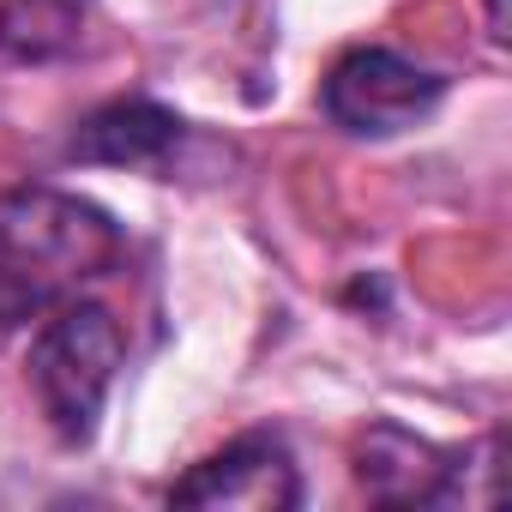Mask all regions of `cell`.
Listing matches in <instances>:
<instances>
[{
    "label": "cell",
    "mask_w": 512,
    "mask_h": 512,
    "mask_svg": "<svg viewBox=\"0 0 512 512\" xmlns=\"http://www.w3.org/2000/svg\"><path fill=\"white\" fill-rule=\"evenodd\" d=\"M187 121L151 97H121V103H103L97 115L79 121L67 157L79 163H115V169H163L169 151L181 145Z\"/></svg>",
    "instance_id": "8992f818"
},
{
    "label": "cell",
    "mask_w": 512,
    "mask_h": 512,
    "mask_svg": "<svg viewBox=\"0 0 512 512\" xmlns=\"http://www.w3.org/2000/svg\"><path fill=\"white\" fill-rule=\"evenodd\" d=\"M169 500L181 506H253V512H290L302 506V476L284 446V434H241L223 452L199 458Z\"/></svg>",
    "instance_id": "5b68a950"
},
{
    "label": "cell",
    "mask_w": 512,
    "mask_h": 512,
    "mask_svg": "<svg viewBox=\"0 0 512 512\" xmlns=\"http://www.w3.org/2000/svg\"><path fill=\"white\" fill-rule=\"evenodd\" d=\"M85 0H7L0 7V49L19 61H49L79 43Z\"/></svg>",
    "instance_id": "52a82bcc"
},
{
    "label": "cell",
    "mask_w": 512,
    "mask_h": 512,
    "mask_svg": "<svg viewBox=\"0 0 512 512\" xmlns=\"http://www.w3.org/2000/svg\"><path fill=\"white\" fill-rule=\"evenodd\" d=\"M494 434L470 452H440L398 422H374L356 446V482L380 506H488L494 500Z\"/></svg>",
    "instance_id": "3957f363"
},
{
    "label": "cell",
    "mask_w": 512,
    "mask_h": 512,
    "mask_svg": "<svg viewBox=\"0 0 512 512\" xmlns=\"http://www.w3.org/2000/svg\"><path fill=\"white\" fill-rule=\"evenodd\" d=\"M121 223L67 187L0 193V332L31 326L109 278L121 260Z\"/></svg>",
    "instance_id": "6da1fadb"
},
{
    "label": "cell",
    "mask_w": 512,
    "mask_h": 512,
    "mask_svg": "<svg viewBox=\"0 0 512 512\" xmlns=\"http://www.w3.org/2000/svg\"><path fill=\"white\" fill-rule=\"evenodd\" d=\"M127 362V332L103 302H61L31 338V386L49 428L67 446H85L103 422L115 374Z\"/></svg>",
    "instance_id": "7a4b0ae2"
},
{
    "label": "cell",
    "mask_w": 512,
    "mask_h": 512,
    "mask_svg": "<svg viewBox=\"0 0 512 512\" xmlns=\"http://www.w3.org/2000/svg\"><path fill=\"white\" fill-rule=\"evenodd\" d=\"M446 97V79L398 49L362 43L350 55L332 61L326 85H320V109L332 127H344L350 139H392L422 127Z\"/></svg>",
    "instance_id": "277c9868"
}]
</instances>
